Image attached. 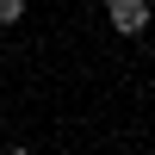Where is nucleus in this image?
I'll list each match as a JSON object with an SVG mask.
<instances>
[{
	"instance_id": "nucleus-1",
	"label": "nucleus",
	"mask_w": 155,
	"mask_h": 155,
	"mask_svg": "<svg viewBox=\"0 0 155 155\" xmlns=\"http://www.w3.org/2000/svg\"><path fill=\"white\" fill-rule=\"evenodd\" d=\"M106 19H112L118 37H137L149 25V0H106Z\"/></svg>"
},
{
	"instance_id": "nucleus-2",
	"label": "nucleus",
	"mask_w": 155,
	"mask_h": 155,
	"mask_svg": "<svg viewBox=\"0 0 155 155\" xmlns=\"http://www.w3.org/2000/svg\"><path fill=\"white\" fill-rule=\"evenodd\" d=\"M25 19V0H0V25H19Z\"/></svg>"
}]
</instances>
